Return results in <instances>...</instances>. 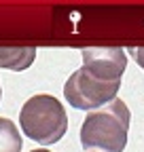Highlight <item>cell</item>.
Listing matches in <instances>:
<instances>
[{
    "instance_id": "cell-3",
    "label": "cell",
    "mask_w": 144,
    "mask_h": 152,
    "mask_svg": "<svg viewBox=\"0 0 144 152\" xmlns=\"http://www.w3.org/2000/svg\"><path fill=\"white\" fill-rule=\"evenodd\" d=\"M121 89V83H104L89 74L85 68L74 70L64 85V97L74 110H98L110 104Z\"/></svg>"
},
{
    "instance_id": "cell-7",
    "label": "cell",
    "mask_w": 144,
    "mask_h": 152,
    "mask_svg": "<svg viewBox=\"0 0 144 152\" xmlns=\"http://www.w3.org/2000/svg\"><path fill=\"white\" fill-rule=\"evenodd\" d=\"M129 55L134 57V61L144 70V47H132L129 49Z\"/></svg>"
},
{
    "instance_id": "cell-2",
    "label": "cell",
    "mask_w": 144,
    "mask_h": 152,
    "mask_svg": "<svg viewBox=\"0 0 144 152\" xmlns=\"http://www.w3.org/2000/svg\"><path fill=\"white\" fill-rule=\"evenodd\" d=\"M19 127L32 142L51 146L68 131V116L62 102L49 93H36L21 106Z\"/></svg>"
},
{
    "instance_id": "cell-4",
    "label": "cell",
    "mask_w": 144,
    "mask_h": 152,
    "mask_svg": "<svg viewBox=\"0 0 144 152\" xmlns=\"http://www.w3.org/2000/svg\"><path fill=\"white\" fill-rule=\"evenodd\" d=\"M83 66L89 74L104 83H121L127 68V53L121 47H89L81 51Z\"/></svg>"
},
{
    "instance_id": "cell-8",
    "label": "cell",
    "mask_w": 144,
    "mask_h": 152,
    "mask_svg": "<svg viewBox=\"0 0 144 152\" xmlns=\"http://www.w3.org/2000/svg\"><path fill=\"white\" fill-rule=\"evenodd\" d=\"M30 152H51V150H47V148H36V150H30Z\"/></svg>"
},
{
    "instance_id": "cell-6",
    "label": "cell",
    "mask_w": 144,
    "mask_h": 152,
    "mask_svg": "<svg viewBox=\"0 0 144 152\" xmlns=\"http://www.w3.org/2000/svg\"><path fill=\"white\" fill-rule=\"evenodd\" d=\"M24 140L19 127H15L11 118L0 116V152H21Z\"/></svg>"
},
{
    "instance_id": "cell-5",
    "label": "cell",
    "mask_w": 144,
    "mask_h": 152,
    "mask_svg": "<svg viewBox=\"0 0 144 152\" xmlns=\"http://www.w3.org/2000/svg\"><path fill=\"white\" fill-rule=\"evenodd\" d=\"M36 59L34 47H0V68L21 72L28 70Z\"/></svg>"
},
{
    "instance_id": "cell-9",
    "label": "cell",
    "mask_w": 144,
    "mask_h": 152,
    "mask_svg": "<svg viewBox=\"0 0 144 152\" xmlns=\"http://www.w3.org/2000/svg\"><path fill=\"white\" fill-rule=\"evenodd\" d=\"M0 99H2V87H0Z\"/></svg>"
},
{
    "instance_id": "cell-1",
    "label": "cell",
    "mask_w": 144,
    "mask_h": 152,
    "mask_svg": "<svg viewBox=\"0 0 144 152\" xmlns=\"http://www.w3.org/2000/svg\"><path fill=\"white\" fill-rule=\"evenodd\" d=\"M132 112L123 99L115 97L98 110L87 112L81 125V146L85 152H123L127 146Z\"/></svg>"
}]
</instances>
